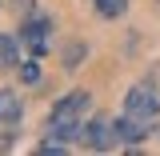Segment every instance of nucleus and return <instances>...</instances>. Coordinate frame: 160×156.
<instances>
[{"mask_svg":"<svg viewBox=\"0 0 160 156\" xmlns=\"http://www.w3.org/2000/svg\"><path fill=\"white\" fill-rule=\"evenodd\" d=\"M88 112H92V96L84 88L60 96L52 104V112H48V136L40 140L36 148L40 152H64L72 144H84V120H88Z\"/></svg>","mask_w":160,"mask_h":156,"instance_id":"obj_1","label":"nucleus"},{"mask_svg":"<svg viewBox=\"0 0 160 156\" xmlns=\"http://www.w3.org/2000/svg\"><path fill=\"white\" fill-rule=\"evenodd\" d=\"M124 112L136 120H148V124H156L160 120V92L152 80H136L128 92H124Z\"/></svg>","mask_w":160,"mask_h":156,"instance_id":"obj_2","label":"nucleus"},{"mask_svg":"<svg viewBox=\"0 0 160 156\" xmlns=\"http://www.w3.org/2000/svg\"><path fill=\"white\" fill-rule=\"evenodd\" d=\"M120 136H116V120L112 116H88L84 120V148H92V152H108V148H116Z\"/></svg>","mask_w":160,"mask_h":156,"instance_id":"obj_3","label":"nucleus"},{"mask_svg":"<svg viewBox=\"0 0 160 156\" xmlns=\"http://www.w3.org/2000/svg\"><path fill=\"white\" fill-rule=\"evenodd\" d=\"M48 36H52V20L48 16H24V28H20V44H24V52H32V56H44L48 52Z\"/></svg>","mask_w":160,"mask_h":156,"instance_id":"obj_4","label":"nucleus"},{"mask_svg":"<svg viewBox=\"0 0 160 156\" xmlns=\"http://www.w3.org/2000/svg\"><path fill=\"white\" fill-rule=\"evenodd\" d=\"M148 132H152L148 120H136V116H128V112L116 116V136H120V144H128V148H132V144H144Z\"/></svg>","mask_w":160,"mask_h":156,"instance_id":"obj_5","label":"nucleus"},{"mask_svg":"<svg viewBox=\"0 0 160 156\" xmlns=\"http://www.w3.org/2000/svg\"><path fill=\"white\" fill-rule=\"evenodd\" d=\"M20 112H24V104L12 88H4L0 92V128H16L20 124Z\"/></svg>","mask_w":160,"mask_h":156,"instance_id":"obj_6","label":"nucleus"},{"mask_svg":"<svg viewBox=\"0 0 160 156\" xmlns=\"http://www.w3.org/2000/svg\"><path fill=\"white\" fill-rule=\"evenodd\" d=\"M20 36H8L0 32V68H20Z\"/></svg>","mask_w":160,"mask_h":156,"instance_id":"obj_7","label":"nucleus"},{"mask_svg":"<svg viewBox=\"0 0 160 156\" xmlns=\"http://www.w3.org/2000/svg\"><path fill=\"white\" fill-rule=\"evenodd\" d=\"M96 4V12L104 20H116V16H124V8H128V0H92Z\"/></svg>","mask_w":160,"mask_h":156,"instance_id":"obj_8","label":"nucleus"},{"mask_svg":"<svg viewBox=\"0 0 160 156\" xmlns=\"http://www.w3.org/2000/svg\"><path fill=\"white\" fill-rule=\"evenodd\" d=\"M84 56H88V48H84V44H72V48H68V56H64L68 72H72V68H76V60H84Z\"/></svg>","mask_w":160,"mask_h":156,"instance_id":"obj_9","label":"nucleus"},{"mask_svg":"<svg viewBox=\"0 0 160 156\" xmlns=\"http://www.w3.org/2000/svg\"><path fill=\"white\" fill-rule=\"evenodd\" d=\"M20 76L28 80V84H36V80H40V68H36V60H24V64H20Z\"/></svg>","mask_w":160,"mask_h":156,"instance_id":"obj_10","label":"nucleus"},{"mask_svg":"<svg viewBox=\"0 0 160 156\" xmlns=\"http://www.w3.org/2000/svg\"><path fill=\"white\" fill-rule=\"evenodd\" d=\"M12 8H20L24 16H32V0H12Z\"/></svg>","mask_w":160,"mask_h":156,"instance_id":"obj_11","label":"nucleus"}]
</instances>
